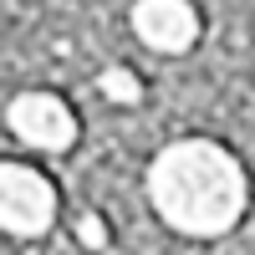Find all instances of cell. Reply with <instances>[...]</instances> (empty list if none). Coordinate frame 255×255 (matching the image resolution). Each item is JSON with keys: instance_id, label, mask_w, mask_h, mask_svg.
<instances>
[{"instance_id": "1", "label": "cell", "mask_w": 255, "mask_h": 255, "mask_svg": "<svg viewBox=\"0 0 255 255\" xmlns=\"http://www.w3.org/2000/svg\"><path fill=\"white\" fill-rule=\"evenodd\" d=\"M148 194L158 215L184 235H225L245 209V168L220 143H168L148 168Z\"/></svg>"}, {"instance_id": "2", "label": "cell", "mask_w": 255, "mask_h": 255, "mask_svg": "<svg viewBox=\"0 0 255 255\" xmlns=\"http://www.w3.org/2000/svg\"><path fill=\"white\" fill-rule=\"evenodd\" d=\"M0 220L10 235H41L56 220V189L26 163L0 168Z\"/></svg>"}, {"instance_id": "3", "label": "cell", "mask_w": 255, "mask_h": 255, "mask_svg": "<svg viewBox=\"0 0 255 255\" xmlns=\"http://www.w3.org/2000/svg\"><path fill=\"white\" fill-rule=\"evenodd\" d=\"M5 118H10V133L20 143H31V148H51L56 153V148H72V138H77L72 108L51 92H20Z\"/></svg>"}, {"instance_id": "4", "label": "cell", "mask_w": 255, "mask_h": 255, "mask_svg": "<svg viewBox=\"0 0 255 255\" xmlns=\"http://www.w3.org/2000/svg\"><path fill=\"white\" fill-rule=\"evenodd\" d=\"M133 31L143 36V46L174 56V51H189L199 41V10L189 0H138L133 5Z\"/></svg>"}, {"instance_id": "5", "label": "cell", "mask_w": 255, "mask_h": 255, "mask_svg": "<svg viewBox=\"0 0 255 255\" xmlns=\"http://www.w3.org/2000/svg\"><path fill=\"white\" fill-rule=\"evenodd\" d=\"M97 87H102V97H108V102H123V108H133V102L143 97L138 72H128V67H108V72L97 77Z\"/></svg>"}, {"instance_id": "6", "label": "cell", "mask_w": 255, "mask_h": 255, "mask_svg": "<svg viewBox=\"0 0 255 255\" xmlns=\"http://www.w3.org/2000/svg\"><path fill=\"white\" fill-rule=\"evenodd\" d=\"M77 240L87 250H108V225H102V215H82L77 220Z\"/></svg>"}]
</instances>
